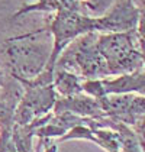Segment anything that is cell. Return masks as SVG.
<instances>
[{"mask_svg": "<svg viewBox=\"0 0 145 152\" xmlns=\"http://www.w3.org/2000/svg\"><path fill=\"white\" fill-rule=\"evenodd\" d=\"M144 146H145V145H144Z\"/></svg>", "mask_w": 145, "mask_h": 152, "instance_id": "obj_1", "label": "cell"}]
</instances>
